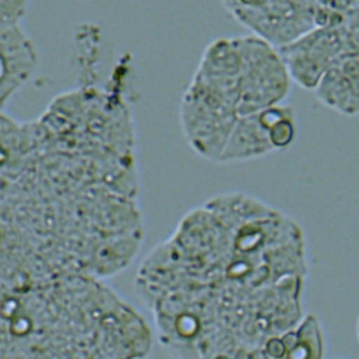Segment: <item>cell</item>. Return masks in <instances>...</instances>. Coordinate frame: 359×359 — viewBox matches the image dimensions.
<instances>
[{
    "mask_svg": "<svg viewBox=\"0 0 359 359\" xmlns=\"http://www.w3.org/2000/svg\"><path fill=\"white\" fill-rule=\"evenodd\" d=\"M356 337H358V341H359V316H358V321H356Z\"/></svg>",
    "mask_w": 359,
    "mask_h": 359,
    "instance_id": "12",
    "label": "cell"
},
{
    "mask_svg": "<svg viewBox=\"0 0 359 359\" xmlns=\"http://www.w3.org/2000/svg\"><path fill=\"white\" fill-rule=\"evenodd\" d=\"M223 6L251 34L280 48L318 21L313 11H307L304 0H222Z\"/></svg>",
    "mask_w": 359,
    "mask_h": 359,
    "instance_id": "7",
    "label": "cell"
},
{
    "mask_svg": "<svg viewBox=\"0 0 359 359\" xmlns=\"http://www.w3.org/2000/svg\"><path fill=\"white\" fill-rule=\"evenodd\" d=\"M325 339L320 320L309 313L296 327L275 341L271 358H323Z\"/></svg>",
    "mask_w": 359,
    "mask_h": 359,
    "instance_id": "10",
    "label": "cell"
},
{
    "mask_svg": "<svg viewBox=\"0 0 359 359\" xmlns=\"http://www.w3.org/2000/svg\"><path fill=\"white\" fill-rule=\"evenodd\" d=\"M31 0H0V24H21Z\"/></svg>",
    "mask_w": 359,
    "mask_h": 359,
    "instance_id": "11",
    "label": "cell"
},
{
    "mask_svg": "<svg viewBox=\"0 0 359 359\" xmlns=\"http://www.w3.org/2000/svg\"><path fill=\"white\" fill-rule=\"evenodd\" d=\"M304 231L244 192L189 210L140 262L135 285L160 344L184 358H266L304 317Z\"/></svg>",
    "mask_w": 359,
    "mask_h": 359,
    "instance_id": "2",
    "label": "cell"
},
{
    "mask_svg": "<svg viewBox=\"0 0 359 359\" xmlns=\"http://www.w3.org/2000/svg\"><path fill=\"white\" fill-rule=\"evenodd\" d=\"M0 104L4 109L8 100L29 81L39 62L36 46L21 24H0Z\"/></svg>",
    "mask_w": 359,
    "mask_h": 359,
    "instance_id": "8",
    "label": "cell"
},
{
    "mask_svg": "<svg viewBox=\"0 0 359 359\" xmlns=\"http://www.w3.org/2000/svg\"><path fill=\"white\" fill-rule=\"evenodd\" d=\"M294 109L278 104L248 116L234 126L219 160L220 164L241 163L287 149L296 137Z\"/></svg>",
    "mask_w": 359,
    "mask_h": 359,
    "instance_id": "5",
    "label": "cell"
},
{
    "mask_svg": "<svg viewBox=\"0 0 359 359\" xmlns=\"http://www.w3.org/2000/svg\"><path fill=\"white\" fill-rule=\"evenodd\" d=\"M278 50L292 81L313 91L337 59L358 52L349 32L330 22L316 25Z\"/></svg>",
    "mask_w": 359,
    "mask_h": 359,
    "instance_id": "6",
    "label": "cell"
},
{
    "mask_svg": "<svg viewBox=\"0 0 359 359\" xmlns=\"http://www.w3.org/2000/svg\"><path fill=\"white\" fill-rule=\"evenodd\" d=\"M0 358H137L153 334L101 278L62 273L1 290Z\"/></svg>",
    "mask_w": 359,
    "mask_h": 359,
    "instance_id": "3",
    "label": "cell"
},
{
    "mask_svg": "<svg viewBox=\"0 0 359 359\" xmlns=\"http://www.w3.org/2000/svg\"><path fill=\"white\" fill-rule=\"evenodd\" d=\"M314 93L323 105L337 114L359 115V52L337 59L323 74Z\"/></svg>",
    "mask_w": 359,
    "mask_h": 359,
    "instance_id": "9",
    "label": "cell"
},
{
    "mask_svg": "<svg viewBox=\"0 0 359 359\" xmlns=\"http://www.w3.org/2000/svg\"><path fill=\"white\" fill-rule=\"evenodd\" d=\"M1 259L36 276L105 279L137 255L135 123L125 100L84 86L36 119L1 109Z\"/></svg>",
    "mask_w": 359,
    "mask_h": 359,
    "instance_id": "1",
    "label": "cell"
},
{
    "mask_svg": "<svg viewBox=\"0 0 359 359\" xmlns=\"http://www.w3.org/2000/svg\"><path fill=\"white\" fill-rule=\"evenodd\" d=\"M290 81L278 48L254 34L210 42L180 104L189 147L219 163L237 122L282 104Z\"/></svg>",
    "mask_w": 359,
    "mask_h": 359,
    "instance_id": "4",
    "label": "cell"
}]
</instances>
